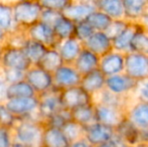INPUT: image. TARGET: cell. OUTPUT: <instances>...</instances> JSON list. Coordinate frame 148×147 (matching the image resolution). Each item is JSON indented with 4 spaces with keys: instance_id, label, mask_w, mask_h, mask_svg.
Returning a JSON list of instances; mask_svg holds the SVG:
<instances>
[{
    "instance_id": "6da1fadb",
    "label": "cell",
    "mask_w": 148,
    "mask_h": 147,
    "mask_svg": "<svg viewBox=\"0 0 148 147\" xmlns=\"http://www.w3.org/2000/svg\"><path fill=\"white\" fill-rule=\"evenodd\" d=\"M45 124L36 119L18 120L13 127L14 140L26 147H41Z\"/></svg>"
},
{
    "instance_id": "7a4b0ae2",
    "label": "cell",
    "mask_w": 148,
    "mask_h": 147,
    "mask_svg": "<svg viewBox=\"0 0 148 147\" xmlns=\"http://www.w3.org/2000/svg\"><path fill=\"white\" fill-rule=\"evenodd\" d=\"M13 17L18 29L26 30L40 20L43 7L40 1L20 0L13 1Z\"/></svg>"
},
{
    "instance_id": "3957f363",
    "label": "cell",
    "mask_w": 148,
    "mask_h": 147,
    "mask_svg": "<svg viewBox=\"0 0 148 147\" xmlns=\"http://www.w3.org/2000/svg\"><path fill=\"white\" fill-rule=\"evenodd\" d=\"M4 104H5V107L7 108V110L17 120H23V119L39 120L38 96L29 97V98L8 99Z\"/></svg>"
},
{
    "instance_id": "277c9868",
    "label": "cell",
    "mask_w": 148,
    "mask_h": 147,
    "mask_svg": "<svg viewBox=\"0 0 148 147\" xmlns=\"http://www.w3.org/2000/svg\"><path fill=\"white\" fill-rule=\"evenodd\" d=\"M1 69H14L27 72L32 66L26 57L21 47H15L11 45H4L0 57Z\"/></svg>"
},
{
    "instance_id": "5b68a950",
    "label": "cell",
    "mask_w": 148,
    "mask_h": 147,
    "mask_svg": "<svg viewBox=\"0 0 148 147\" xmlns=\"http://www.w3.org/2000/svg\"><path fill=\"white\" fill-rule=\"evenodd\" d=\"M124 73L136 82L148 80V55L136 51L126 53Z\"/></svg>"
},
{
    "instance_id": "8992f818",
    "label": "cell",
    "mask_w": 148,
    "mask_h": 147,
    "mask_svg": "<svg viewBox=\"0 0 148 147\" xmlns=\"http://www.w3.org/2000/svg\"><path fill=\"white\" fill-rule=\"evenodd\" d=\"M25 81L33 88L37 96L47 93L55 88L53 74L38 66H32L25 74Z\"/></svg>"
},
{
    "instance_id": "52a82bcc",
    "label": "cell",
    "mask_w": 148,
    "mask_h": 147,
    "mask_svg": "<svg viewBox=\"0 0 148 147\" xmlns=\"http://www.w3.org/2000/svg\"><path fill=\"white\" fill-rule=\"evenodd\" d=\"M38 99V118L43 124L51 116L64 109L62 103V98H60V91L55 88L49 92L39 95Z\"/></svg>"
},
{
    "instance_id": "ba28073f",
    "label": "cell",
    "mask_w": 148,
    "mask_h": 147,
    "mask_svg": "<svg viewBox=\"0 0 148 147\" xmlns=\"http://www.w3.org/2000/svg\"><path fill=\"white\" fill-rule=\"evenodd\" d=\"M138 82L125 73L108 77L106 79V90L121 98H128L134 94Z\"/></svg>"
},
{
    "instance_id": "9c48e42d",
    "label": "cell",
    "mask_w": 148,
    "mask_h": 147,
    "mask_svg": "<svg viewBox=\"0 0 148 147\" xmlns=\"http://www.w3.org/2000/svg\"><path fill=\"white\" fill-rule=\"evenodd\" d=\"M53 76L55 89L59 91L79 87L81 85V81H82V75L77 71L74 65L64 64L53 74Z\"/></svg>"
},
{
    "instance_id": "30bf717a",
    "label": "cell",
    "mask_w": 148,
    "mask_h": 147,
    "mask_svg": "<svg viewBox=\"0 0 148 147\" xmlns=\"http://www.w3.org/2000/svg\"><path fill=\"white\" fill-rule=\"evenodd\" d=\"M60 98L64 109L73 111L79 107L94 104V97L86 92L81 86L60 91Z\"/></svg>"
},
{
    "instance_id": "8fae6325",
    "label": "cell",
    "mask_w": 148,
    "mask_h": 147,
    "mask_svg": "<svg viewBox=\"0 0 148 147\" xmlns=\"http://www.w3.org/2000/svg\"><path fill=\"white\" fill-rule=\"evenodd\" d=\"M96 9L95 0H70L62 14L75 23H78L87 20Z\"/></svg>"
},
{
    "instance_id": "7c38bea8",
    "label": "cell",
    "mask_w": 148,
    "mask_h": 147,
    "mask_svg": "<svg viewBox=\"0 0 148 147\" xmlns=\"http://www.w3.org/2000/svg\"><path fill=\"white\" fill-rule=\"evenodd\" d=\"M95 104V113H96V121L107 126L114 128L116 127L126 118L127 109L117 108V107L107 106V105Z\"/></svg>"
},
{
    "instance_id": "4fadbf2b",
    "label": "cell",
    "mask_w": 148,
    "mask_h": 147,
    "mask_svg": "<svg viewBox=\"0 0 148 147\" xmlns=\"http://www.w3.org/2000/svg\"><path fill=\"white\" fill-rule=\"evenodd\" d=\"M27 38L45 44L47 47H56L59 42L53 26L40 21L34 23L25 30Z\"/></svg>"
},
{
    "instance_id": "5bb4252c",
    "label": "cell",
    "mask_w": 148,
    "mask_h": 147,
    "mask_svg": "<svg viewBox=\"0 0 148 147\" xmlns=\"http://www.w3.org/2000/svg\"><path fill=\"white\" fill-rule=\"evenodd\" d=\"M99 70L106 78L122 74L125 71V55L117 51H112L100 59Z\"/></svg>"
},
{
    "instance_id": "9a60e30c",
    "label": "cell",
    "mask_w": 148,
    "mask_h": 147,
    "mask_svg": "<svg viewBox=\"0 0 148 147\" xmlns=\"http://www.w3.org/2000/svg\"><path fill=\"white\" fill-rule=\"evenodd\" d=\"M115 133L114 128L100 122H94L93 124L85 127V138L94 147L111 141Z\"/></svg>"
},
{
    "instance_id": "2e32d148",
    "label": "cell",
    "mask_w": 148,
    "mask_h": 147,
    "mask_svg": "<svg viewBox=\"0 0 148 147\" xmlns=\"http://www.w3.org/2000/svg\"><path fill=\"white\" fill-rule=\"evenodd\" d=\"M56 49L60 53L62 61L66 65H74L76 59L84 49V43L77 39L76 37L60 40L58 42Z\"/></svg>"
},
{
    "instance_id": "e0dca14e",
    "label": "cell",
    "mask_w": 148,
    "mask_h": 147,
    "mask_svg": "<svg viewBox=\"0 0 148 147\" xmlns=\"http://www.w3.org/2000/svg\"><path fill=\"white\" fill-rule=\"evenodd\" d=\"M84 47L100 57L113 51V41L106 32L95 31L88 40L84 42Z\"/></svg>"
},
{
    "instance_id": "ac0fdd59",
    "label": "cell",
    "mask_w": 148,
    "mask_h": 147,
    "mask_svg": "<svg viewBox=\"0 0 148 147\" xmlns=\"http://www.w3.org/2000/svg\"><path fill=\"white\" fill-rule=\"evenodd\" d=\"M126 117L139 130L148 129V103L134 101L126 110Z\"/></svg>"
},
{
    "instance_id": "d6986e66",
    "label": "cell",
    "mask_w": 148,
    "mask_h": 147,
    "mask_svg": "<svg viewBox=\"0 0 148 147\" xmlns=\"http://www.w3.org/2000/svg\"><path fill=\"white\" fill-rule=\"evenodd\" d=\"M124 18L128 22L139 23L148 11V0H123Z\"/></svg>"
},
{
    "instance_id": "ffe728a7",
    "label": "cell",
    "mask_w": 148,
    "mask_h": 147,
    "mask_svg": "<svg viewBox=\"0 0 148 147\" xmlns=\"http://www.w3.org/2000/svg\"><path fill=\"white\" fill-rule=\"evenodd\" d=\"M106 77L100 70L85 75L82 77L80 86L91 96L95 97L106 89Z\"/></svg>"
},
{
    "instance_id": "44dd1931",
    "label": "cell",
    "mask_w": 148,
    "mask_h": 147,
    "mask_svg": "<svg viewBox=\"0 0 148 147\" xmlns=\"http://www.w3.org/2000/svg\"><path fill=\"white\" fill-rule=\"evenodd\" d=\"M140 28H141L140 23L129 22V24L127 25V27L123 30L122 34L113 40L114 51H117L119 53H124V55L130 53L132 41Z\"/></svg>"
},
{
    "instance_id": "7402d4cb",
    "label": "cell",
    "mask_w": 148,
    "mask_h": 147,
    "mask_svg": "<svg viewBox=\"0 0 148 147\" xmlns=\"http://www.w3.org/2000/svg\"><path fill=\"white\" fill-rule=\"evenodd\" d=\"M100 59L101 57L99 55L84 47L82 53H80L78 59L74 63V67L83 77L85 75L91 73V72L99 70Z\"/></svg>"
},
{
    "instance_id": "603a6c76",
    "label": "cell",
    "mask_w": 148,
    "mask_h": 147,
    "mask_svg": "<svg viewBox=\"0 0 148 147\" xmlns=\"http://www.w3.org/2000/svg\"><path fill=\"white\" fill-rule=\"evenodd\" d=\"M115 132L130 147L139 146V129L127 117L115 128Z\"/></svg>"
},
{
    "instance_id": "cb8c5ba5",
    "label": "cell",
    "mask_w": 148,
    "mask_h": 147,
    "mask_svg": "<svg viewBox=\"0 0 148 147\" xmlns=\"http://www.w3.org/2000/svg\"><path fill=\"white\" fill-rule=\"evenodd\" d=\"M71 142L62 129L45 126L41 147H70Z\"/></svg>"
},
{
    "instance_id": "d4e9b609",
    "label": "cell",
    "mask_w": 148,
    "mask_h": 147,
    "mask_svg": "<svg viewBox=\"0 0 148 147\" xmlns=\"http://www.w3.org/2000/svg\"><path fill=\"white\" fill-rule=\"evenodd\" d=\"M95 1L97 9L104 12L112 20L125 19L123 0H95Z\"/></svg>"
},
{
    "instance_id": "484cf974",
    "label": "cell",
    "mask_w": 148,
    "mask_h": 147,
    "mask_svg": "<svg viewBox=\"0 0 148 147\" xmlns=\"http://www.w3.org/2000/svg\"><path fill=\"white\" fill-rule=\"evenodd\" d=\"M12 4L13 1H0V28L8 34L19 30L14 21Z\"/></svg>"
},
{
    "instance_id": "4316f807",
    "label": "cell",
    "mask_w": 148,
    "mask_h": 147,
    "mask_svg": "<svg viewBox=\"0 0 148 147\" xmlns=\"http://www.w3.org/2000/svg\"><path fill=\"white\" fill-rule=\"evenodd\" d=\"M49 49V47L45 46L42 43L29 38H27V40L25 41L24 45L22 46V49H23L28 61L30 62L31 66L38 65Z\"/></svg>"
},
{
    "instance_id": "83f0119b",
    "label": "cell",
    "mask_w": 148,
    "mask_h": 147,
    "mask_svg": "<svg viewBox=\"0 0 148 147\" xmlns=\"http://www.w3.org/2000/svg\"><path fill=\"white\" fill-rule=\"evenodd\" d=\"M71 116H72L73 121L77 122L83 127H87V126L93 124L94 122H97L96 121L95 104L79 107V108L71 111Z\"/></svg>"
},
{
    "instance_id": "f1b7e54d",
    "label": "cell",
    "mask_w": 148,
    "mask_h": 147,
    "mask_svg": "<svg viewBox=\"0 0 148 147\" xmlns=\"http://www.w3.org/2000/svg\"><path fill=\"white\" fill-rule=\"evenodd\" d=\"M53 28L58 40L60 41L74 37L76 23L71 19H69L68 17H66L64 14H62L53 25Z\"/></svg>"
},
{
    "instance_id": "f546056e",
    "label": "cell",
    "mask_w": 148,
    "mask_h": 147,
    "mask_svg": "<svg viewBox=\"0 0 148 147\" xmlns=\"http://www.w3.org/2000/svg\"><path fill=\"white\" fill-rule=\"evenodd\" d=\"M64 64V63L62 61V57H60V53L58 51V49L56 47H49L47 49V53L45 55V57H42L40 63L37 66L40 67L41 69H43L45 71L53 74Z\"/></svg>"
},
{
    "instance_id": "4dcf8cb0",
    "label": "cell",
    "mask_w": 148,
    "mask_h": 147,
    "mask_svg": "<svg viewBox=\"0 0 148 147\" xmlns=\"http://www.w3.org/2000/svg\"><path fill=\"white\" fill-rule=\"evenodd\" d=\"M36 93L33 88L26 82L25 80L21 82L15 83V84L9 85L7 92V100L8 99H16V98H29V97H36Z\"/></svg>"
},
{
    "instance_id": "1f68e13d",
    "label": "cell",
    "mask_w": 148,
    "mask_h": 147,
    "mask_svg": "<svg viewBox=\"0 0 148 147\" xmlns=\"http://www.w3.org/2000/svg\"><path fill=\"white\" fill-rule=\"evenodd\" d=\"M94 103H99V104L123 109H127L129 106L127 105V98H121V97L116 96L106 89L94 97Z\"/></svg>"
},
{
    "instance_id": "d6a6232c",
    "label": "cell",
    "mask_w": 148,
    "mask_h": 147,
    "mask_svg": "<svg viewBox=\"0 0 148 147\" xmlns=\"http://www.w3.org/2000/svg\"><path fill=\"white\" fill-rule=\"evenodd\" d=\"M86 21L92 26V28H93L95 31L105 32L106 30L108 29V27L110 26V24H111V22L113 21V20L108 15H106L104 12L96 9L95 11L87 18Z\"/></svg>"
},
{
    "instance_id": "836d02e7",
    "label": "cell",
    "mask_w": 148,
    "mask_h": 147,
    "mask_svg": "<svg viewBox=\"0 0 148 147\" xmlns=\"http://www.w3.org/2000/svg\"><path fill=\"white\" fill-rule=\"evenodd\" d=\"M62 130L71 143L85 137V127H83L82 125L78 124L77 122L73 121V120L69 121L68 123L62 127Z\"/></svg>"
},
{
    "instance_id": "e575fe53",
    "label": "cell",
    "mask_w": 148,
    "mask_h": 147,
    "mask_svg": "<svg viewBox=\"0 0 148 147\" xmlns=\"http://www.w3.org/2000/svg\"><path fill=\"white\" fill-rule=\"evenodd\" d=\"M131 51L144 53L148 55V31L141 26L131 44Z\"/></svg>"
},
{
    "instance_id": "d590c367",
    "label": "cell",
    "mask_w": 148,
    "mask_h": 147,
    "mask_svg": "<svg viewBox=\"0 0 148 147\" xmlns=\"http://www.w3.org/2000/svg\"><path fill=\"white\" fill-rule=\"evenodd\" d=\"M71 120H72L71 111L66 110V109H62V110L58 112L53 116H51L49 119H47L45 123V126L58 128V129H62V127L69 121H71Z\"/></svg>"
},
{
    "instance_id": "8d00e7d4",
    "label": "cell",
    "mask_w": 148,
    "mask_h": 147,
    "mask_svg": "<svg viewBox=\"0 0 148 147\" xmlns=\"http://www.w3.org/2000/svg\"><path fill=\"white\" fill-rule=\"evenodd\" d=\"M94 32H95V30H94L93 28H92V26L85 20V21H81V22L76 23L74 36L84 43L85 41L88 40L90 37L92 36V34H93Z\"/></svg>"
},
{
    "instance_id": "74e56055",
    "label": "cell",
    "mask_w": 148,
    "mask_h": 147,
    "mask_svg": "<svg viewBox=\"0 0 148 147\" xmlns=\"http://www.w3.org/2000/svg\"><path fill=\"white\" fill-rule=\"evenodd\" d=\"M129 24V22L125 19H120V20H113L110 24V26L108 27V29L106 30V34L112 39V41L120 36L123 32V30L127 27V25Z\"/></svg>"
},
{
    "instance_id": "f35d334b",
    "label": "cell",
    "mask_w": 148,
    "mask_h": 147,
    "mask_svg": "<svg viewBox=\"0 0 148 147\" xmlns=\"http://www.w3.org/2000/svg\"><path fill=\"white\" fill-rule=\"evenodd\" d=\"M1 72L3 74L4 79L8 83V85L15 84V83L21 82V81L25 80L26 72L19 71V70H14V69H1Z\"/></svg>"
},
{
    "instance_id": "ab89813d",
    "label": "cell",
    "mask_w": 148,
    "mask_h": 147,
    "mask_svg": "<svg viewBox=\"0 0 148 147\" xmlns=\"http://www.w3.org/2000/svg\"><path fill=\"white\" fill-rule=\"evenodd\" d=\"M18 120L7 110L4 103H0V126L13 128Z\"/></svg>"
},
{
    "instance_id": "60d3db41",
    "label": "cell",
    "mask_w": 148,
    "mask_h": 147,
    "mask_svg": "<svg viewBox=\"0 0 148 147\" xmlns=\"http://www.w3.org/2000/svg\"><path fill=\"white\" fill-rule=\"evenodd\" d=\"M13 141V128L0 126V147H12Z\"/></svg>"
},
{
    "instance_id": "b9f144b4",
    "label": "cell",
    "mask_w": 148,
    "mask_h": 147,
    "mask_svg": "<svg viewBox=\"0 0 148 147\" xmlns=\"http://www.w3.org/2000/svg\"><path fill=\"white\" fill-rule=\"evenodd\" d=\"M69 2H70V0H42V1H40V3L43 8L55 10V11L62 13V11L68 6Z\"/></svg>"
},
{
    "instance_id": "7bdbcfd3",
    "label": "cell",
    "mask_w": 148,
    "mask_h": 147,
    "mask_svg": "<svg viewBox=\"0 0 148 147\" xmlns=\"http://www.w3.org/2000/svg\"><path fill=\"white\" fill-rule=\"evenodd\" d=\"M133 96H135V101L148 103V80L138 82Z\"/></svg>"
},
{
    "instance_id": "ee69618b",
    "label": "cell",
    "mask_w": 148,
    "mask_h": 147,
    "mask_svg": "<svg viewBox=\"0 0 148 147\" xmlns=\"http://www.w3.org/2000/svg\"><path fill=\"white\" fill-rule=\"evenodd\" d=\"M62 12H58L55 10L47 9V8H43L42 12H41L40 16V21L45 22V23L49 24V25L53 26L55 24V22L57 21L60 18V16L62 15Z\"/></svg>"
},
{
    "instance_id": "f6af8a7d",
    "label": "cell",
    "mask_w": 148,
    "mask_h": 147,
    "mask_svg": "<svg viewBox=\"0 0 148 147\" xmlns=\"http://www.w3.org/2000/svg\"><path fill=\"white\" fill-rule=\"evenodd\" d=\"M8 87H9V85L4 79L1 69H0V103H5L7 101Z\"/></svg>"
},
{
    "instance_id": "bcb514c9",
    "label": "cell",
    "mask_w": 148,
    "mask_h": 147,
    "mask_svg": "<svg viewBox=\"0 0 148 147\" xmlns=\"http://www.w3.org/2000/svg\"><path fill=\"white\" fill-rule=\"evenodd\" d=\"M70 147H94V146L84 137L80 140H77V141H75V142H72Z\"/></svg>"
},
{
    "instance_id": "7dc6e473",
    "label": "cell",
    "mask_w": 148,
    "mask_h": 147,
    "mask_svg": "<svg viewBox=\"0 0 148 147\" xmlns=\"http://www.w3.org/2000/svg\"><path fill=\"white\" fill-rule=\"evenodd\" d=\"M8 36H9V34H8L7 32L4 31L3 29L0 28V44H2V45L6 44L7 39H8Z\"/></svg>"
},
{
    "instance_id": "c3c4849f",
    "label": "cell",
    "mask_w": 148,
    "mask_h": 147,
    "mask_svg": "<svg viewBox=\"0 0 148 147\" xmlns=\"http://www.w3.org/2000/svg\"><path fill=\"white\" fill-rule=\"evenodd\" d=\"M95 147H115L112 144V142L111 141H109V142H106V143H103V144H100V145H97V146H95Z\"/></svg>"
},
{
    "instance_id": "681fc988",
    "label": "cell",
    "mask_w": 148,
    "mask_h": 147,
    "mask_svg": "<svg viewBox=\"0 0 148 147\" xmlns=\"http://www.w3.org/2000/svg\"><path fill=\"white\" fill-rule=\"evenodd\" d=\"M12 147H26V146L23 145L22 143H20V142L15 141V140H14V141H13V145H12Z\"/></svg>"
},
{
    "instance_id": "f907efd6",
    "label": "cell",
    "mask_w": 148,
    "mask_h": 147,
    "mask_svg": "<svg viewBox=\"0 0 148 147\" xmlns=\"http://www.w3.org/2000/svg\"><path fill=\"white\" fill-rule=\"evenodd\" d=\"M140 147H148V144H146V145H143V146H140Z\"/></svg>"
},
{
    "instance_id": "816d5d0a",
    "label": "cell",
    "mask_w": 148,
    "mask_h": 147,
    "mask_svg": "<svg viewBox=\"0 0 148 147\" xmlns=\"http://www.w3.org/2000/svg\"><path fill=\"white\" fill-rule=\"evenodd\" d=\"M147 12H148V11H147Z\"/></svg>"
}]
</instances>
